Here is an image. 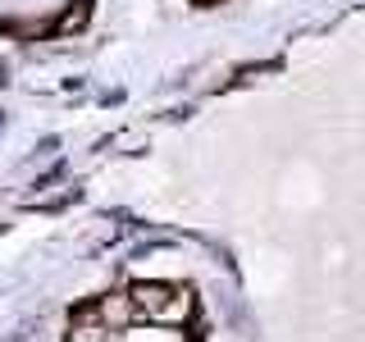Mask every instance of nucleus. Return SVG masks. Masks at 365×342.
Here are the masks:
<instances>
[{
	"instance_id": "1",
	"label": "nucleus",
	"mask_w": 365,
	"mask_h": 342,
	"mask_svg": "<svg viewBox=\"0 0 365 342\" xmlns=\"http://www.w3.org/2000/svg\"><path fill=\"white\" fill-rule=\"evenodd\" d=\"M133 315L137 319H160V324H178L187 315V296L165 288V283H137L133 288Z\"/></svg>"
}]
</instances>
